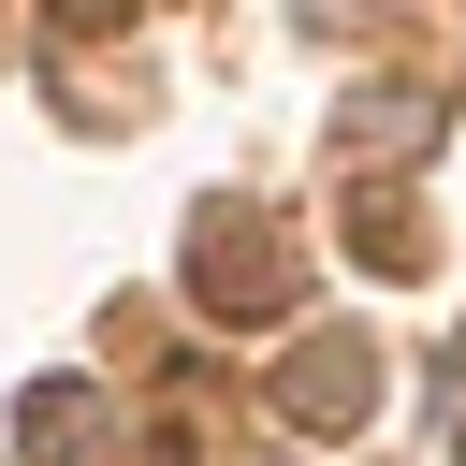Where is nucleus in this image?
I'll use <instances>...</instances> for the list:
<instances>
[{
	"label": "nucleus",
	"instance_id": "obj_1",
	"mask_svg": "<svg viewBox=\"0 0 466 466\" xmlns=\"http://www.w3.org/2000/svg\"><path fill=\"white\" fill-rule=\"evenodd\" d=\"M189 291H204V306H233V320H277V306H291V248H262V218H204Z\"/></svg>",
	"mask_w": 466,
	"mask_h": 466
},
{
	"label": "nucleus",
	"instance_id": "obj_2",
	"mask_svg": "<svg viewBox=\"0 0 466 466\" xmlns=\"http://www.w3.org/2000/svg\"><path fill=\"white\" fill-rule=\"evenodd\" d=\"M277 393H291V422H364V408H379V364H364V350H306Z\"/></svg>",
	"mask_w": 466,
	"mask_h": 466
}]
</instances>
